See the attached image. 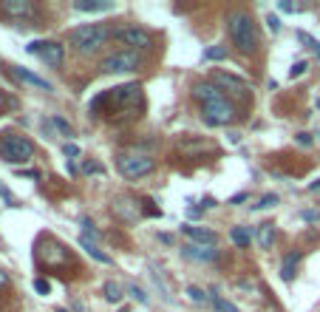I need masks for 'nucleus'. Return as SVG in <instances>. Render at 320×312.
Returning <instances> with one entry per match:
<instances>
[{
	"label": "nucleus",
	"mask_w": 320,
	"mask_h": 312,
	"mask_svg": "<svg viewBox=\"0 0 320 312\" xmlns=\"http://www.w3.org/2000/svg\"><path fill=\"white\" fill-rule=\"evenodd\" d=\"M193 97L201 103V116H204L207 125L218 128V125H232L235 122V108L216 82H195Z\"/></svg>",
	"instance_id": "obj_1"
},
{
	"label": "nucleus",
	"mask_w": 320,
	"mask_h": 312,
	"mask_svg": "<svg viewBox=\"0 0 320 312\" xmlns=\"http://www.w3.org/2000/svg\"><path fill=\"white\" fill-rule=\"evenodd\" d=\"M227 32L232 46L238 48L241 54H252L258 48V29H255V23H252V17L247 12H229Z\"/></svg>",
	"instance_id": "obj_2"
},
{
	"label": "nucleus",
	"mask_w": 320,
	"mask_h": 312,
	"mask_svg": "<svg viewBox=\"0 0 320 312\" xmlns=\"http://www.w3.org/2000/svg\"><path fill=\"white\" fill-rule=\"evenodd\" d=\"M114 37V29H108L102 23H88V26H80V29H71L68 32V43L80 54H94Z\"/></svg>",
	"instance_id": "obj_3"
},
{
	"label": "nucleus",
	"mask_w": 320,
	"mask_h": 312,
	"mask_svg": "<svg viewBox=\"0 0 320 312\" xmlns=\"http://www.w3.org/2000/svg\"><path fill=\"white\" fill-rule=\"evenodd\" d=\"M116 168H119V173L125 176V179H130V182H136V179H142V176H148L156 171V159L150 156V153H145V150H122L119 156H116Z\"/></svg>",
	"instance_id": "obj_4"
},
{
	"label": "nucleus",
	"mask_w": 320,
	"mask_h": 312,
	"mask_svg": "<svg viewBox=\"0 0 320 312\" xmlns=\"http://www.w3.org/2000/svg\"><path fill=\"white\" fill-rule=\"evenodd\" d=\"M0 156L12 165H26L34 156V142L20 134H3L0 139Z\"/></svg>",
	"instance_id": "obj_5"
},
{
	"label": "nucleus",
	"mask_w": 320,
	"mask_h": 312,
	"mask_svg": "<svg viewBox=\"0 0 320 312\" xmlns=\"http://www.w3.org/2000/svg\"><path fill=\"white\" fill-rule=\"evenodd\" d=\"M139 69H142V57H139V51H130V48L114 51L99 63L102 74H130V71H139Z\"/></svg>",
	"instance_id": "obj_6"
},
{
	"label": "nucleus",
	"mask_w": 320,
	"mask_h": 312,
	"mask_svg": "<svg viewBox=\"0 0 320 312\" xmlns=\"http://www.w3.org/2000/svg\"><path fill=\"white\" fill-rule=\"evenodd\" d=\"M114 40L122 43V46H130V51H150L153 48V37L150 32L139 29V26H122V29H114Z\"/></svg>",
	"instance_id": "obj_7"
},
{
	"label": "nucleus",
	"mask_w": 320,
	"mask_h": 312,
	"mask_svg": "<svg viewBox=\"0 0 320 312\" xmlns=\"http://www.w3.org/2000/svg\"><path fill=\"white\" fill-rule=\"evenodd\" d=\"M29 54H37V57L43 60L46 66L60 69V66H63V60H65V48L60 46V43H54V40H37V43H32V46H29Z\"/></svg>",
	"instance_id": "obj_8"
},
{
	"label": "nucleus",
	"mask_w": 320,
	"mask_h": 312,
	"mask_svg": "<svg viewBox=\"0 0 320 312\" xmlns=\"http://www.w3.org/2000/svg\"><path fill=\"white\" fill-rule=\"evenodd\" d=\"M182 255L190 258V261H198V264H210V261L218 258V250L216 247H204V244H184Z\"/></svg>",
	"instance_id": "obj_9"
},
{
	"label": "nucleus",
	"mask_w": 320,
	"mask_h": 312,
	"mask_svg": "<svg viewBox=\"0 0 320 312\" xmlns=\"http://www.w3.org/2000/svg\"><path fill=\"white\" fill-rule=\"evenodd\" d=\"M0 12L6 14V17H34V6H32V0H3L0 3Z\"/></svg>",
	"instance_id": "obj_10"
},
{
	"label": "nucleus",
	"mask_w": 320,
	"mask_h": 312,
	"mask_svg": "<svg viewBox=\"0 0 320 312\" xmlns=\"http://www.w3.org/2000/svg\"><path fill=\"white\" fill-rule=\"evenodd\" d=\"M184 230V236L187 239H193L195 244H204V247H216V242H218V236L213 230H207V227H195V224H184L182 227Z\"/></svg>",
	"instance_id": "obj_11"
},
{
	"label": "nucleus",
	"mask_w": 320,
	"mask_h": 312,
	"mask_svg": "<svg viewBox=\"0 0 320 312\" xmlns=\"http://www.w3.org/2000/svg\"><path fill=\"white\" fill-rule=\"evenodd\" d=\"M12 74H14V77H17L20 82L32 85V88H40V91H51V82H46L43 77H37V74H32V71H26V69H12Z\"/></svg>",
	"instance_id": "obj_12"
},
{
	"label": "nucleus",
	"mask_w": 320,
	"mask_h": 312,
	"mask_svg": "<svg viewBox=\"0 0 320 312\" xmlns=\"http://www.w3.org/2000/svg\"><path fill=\"white\" fill-rule=\"evenodd\" d=\"M46 247H48V253H40V255H43V261H46L48 267H57V264H63V261L68 258V253H65L57 242H51V239H48Z\"/></svg>",
	"instance_id": "obj_13"
},
{
	"label": "nucleus",
	"mask_w": 320,
	"mask_h": 312,
	"mask_svg": "<svg viewBox=\"0 0 320 312\" xmlns=\"http://www.w3.org/2000/svg\"><path fill=\"white\" fill-rule=\"evenodd\" d=\"M216 85H224V88H232L235 94H244L247 91V82L235 77V74H227V71H218L216 74Z\"/></svg>",
	"instance_id": "obj_14"
},
{
	"label": "nucleus",
	"mask_w": 320,
	"mask_h": 312,
	"mask_svg": "<svg viewBox=\"0 0 320 312\" xmlns=\"http://www.w3.org/2000/svg\"><path fill=\"white\" fill-rule=\"evenodd\" d=\"M74 9H77V12H111L114 3H111V0H77Z\"/></svg>",
	"instance_id": "obj_15"
},
{
	"label": "nucleus",
	"mask_w": 320,
	"mask_h": 312,
	"mask_svg": "<svg viewBox=\"0 0 320 312\" xmlns=\"http://www.w3.org/2000/svg\"><path fill=\"white\" fill-rule=\"evenodd\" d=\"M300 258H303V253H300V250L286 253L284 264H281V278H284V281H292V278H295V267H297V261H300Z\"/></svg>",
	"instance_id": "obj_16"
},
{
	"label": "nucleus",
	"mask_w": 320,
	"mask_h": 312,
	"mask_svg": "<svg viewBox=\"0 0 320 312\" xmlns=\"http://www.w3.org/2000/svg\"><path fill=\"white\" fill-rule=\"evenodd\" d=\"M80 247H82V250H85L88 255H91V258H96L99 264H111V255L102 253V250H99V247L91 242V239H85V236H82V239H80Z\"/></svg>",
	"instance_id": "obj_17"
},
{
	"label": "nucleus",
	"mask_w": 320,
	"mask_h": 312,
	"mask_svg": "<svg viewBox=\"0 0 320 312\" xmlns=\"http://www.w3.org/2000/svg\"><path fill=\"white\" fill-rule=\"evenodd\" d=\"M258 244H261V250H272V244H275V227L272 224H261V227H258Z\"/></svg>",
	"instance_id": "obj_18"
},
{
	"label": "nucleus",
	"mask_w": 320,
	"mask_h": 312,
	"mask_svg": "<svg viewBox=\"0 0 320 312\" xmlns=\"http://www.w3.org/2000/svg\"><path fill=\"white\" fill-rule=\"evenodd\" d=\"M229 239L235 242V247H250V242H252V233H250V227H232L229 230Z\"/></svg>",
	"instance_id": "obj_19"
},
{
	"label": "nucleus",
	"mask_w": 320,
	"mask_h": 312,
	"mask_svg": "<svg viewBox=\"0 0 320 312\" xmlns=\"http://www.w3.org/2000/svg\"><path fill=\"white\" fill-rule=\"evenodd\" d=\"M105 298L111 301V304H119V301L125 298V295H122V287H119V284H116V281H105Z\"/></svg>",
	"instance_id": "obj_20"
},
{
	"label": "nucleus",
	"mask_w": 320,
	"mask_h": 312,
	"mask_svg": "<svg viewBox=\"0 0 320 312\" xmlns=\"http://www.w3.org/2000/svg\"><path fill=\"white\" fill-rule=\"evenodd\" d=\"M210 304H213V307H216L218 312H238V307H235L232 301L221 298V295H213V298H210Z\"/></svg>",
	"instance_id": "obj_21"
},
{
	"label": "nucleus",
	"mask_w": 320,
	"mask_h": 312,
	"mask_svg": "<svg viewBox=\"0 0 320 312\" xmlns=\"http://www.w3.org/2000/svg\"><path fill=\"white\" fill-rule=\"evenodd\" d=\"M51 125L57 128L60 134H63V137H74V128H71V122H65V119H63V116H51Z\"/></svg>",
	"instance_id": "obj_22"
},
{
	"label": "nucleus",
	"mask_w": 320,
	"mask_h": 312,
	"mask_svg": "<svg viewBox=\"0 0 320 312\" xmlns=\"http://www.w3.org/2000/svg\"><path fill=\"white\" fill-rule=\"evenodd\" d=\"M297 40H300L306 48H312V51H320V43H318L312 35H309V32H297Z\"/></svg>",
	"instance_id": "obj_23"
},
{
	"label": "nucleus",
	"mask_w": 320,
	"mask_h": 312,
	"mask_svg": "<svg viewBox=\"0 0 320 312\" xmlns=\"http://www.w3.org/2000/svg\"><path fill=\"white\" fill-rule=\"evenodd\" d=\"M227 57V46H213L204 51V60H224Z\"/></svg>",
	"instance_id": "obj_24"
},
{
	"label": "nucleus",
	"mask_w": 320,
	"mask_h": 312,
	"mask_svg": "<svg viewBox=\"0 0 320 312\" xmlns=\"http://www.w3.org/2000/svg\"><path fill=\"white\" fill-rule=\"evenodd\" d=\"M275 205H278V196H275V193H266V196H263L258 205H252V208L255 210H269V208H275Z\"/></svg>",
	"instance_id": "obj_25"
},
{
	"label": "nucleus",
	"mask_w": 320,
	"mask_h": 312,
	"mask_svg": "<svg viewBox=\"0 0 320 312\" xmlns=\"http://www.w3.org/2000/svg\"><path fill=\"white\" fill-rule=\"evenodd\" d=\"M187 295H190V301H195V304H204V301H210L207 298V292L201 287H187Z\"/></svg>",
	"instance_id": "obj_26"
},
{
	"label": "nucleus",
	"mask_w": 320,
	"mask_h": 312,
	"mask_svg": "<svg viewBox=\"0 0 320 312\" xmlns=\"http://www.w3.org/2000/svg\"><path fill=\"white\" fill-rule=\"evenodd\" d=\"M63 153H65L68 159H77L82 150H80V145H77V142H65V145H63Z\"/></svg>",
	"instance_id": "obj_27"
},
{
	"label": "nucleus",
	"mask_w": 320,
	"mask_h": 312,
	"mask_svg": "<svg viewBox=\"0 0 320 312\" xmlns=\"http://www.w3.org/2000/svg\"><path fill=\"white\" fill-rule=\"evenodd\" d=\"M306 69H309V63H306V60H297L295 66L289 69V77L295 80V77H300V74H303V71H306Z\"/></svg>",
	"instance_id": "obj_28"
},
{
	"label": "nucleus",
	"mask_w": 320,
	"mask_h": 312,
	"mask_svg": "<svg viewBox=\"0 0 320 312\" xmlns=\"http://www.w3.org/2000/svg\"><path fill=\"white\" fill-rule=\"evenodd\" d=\"M128 292H130V295H133L139 304H148V295H145V289H139L136 284H130V287H128Z\"/></svg>",
	"instance_id": "obj_29"
},
{
	"label": "nucleus",
	"mask_w": 320,
	"mask_h": 312,
	"mask_svg": "<svg viewBox=\"0 0 320 312\" xmlns=\"http://www.w3.org/2000/svg\"><path fill=\"white\" fill-rule=\"evenodd\" d=\"M34 289L40 292V295H48V292H51V284H48L46 278H37V281H34Z\"/></svg>",
	"instance_id": "obj_30"
},
{
	"label": "nucleus",
	"mask_w": 320,
	"mask_h": 312,
	"mask_svg": "<svg viewBox=\"0 0 320 312\" xmlns=\"http://www.w3.org/2000/svg\"><path fill=\"white\" fill-rule=\"evenodd\" d=\"M266 26H269V32H272V35H278V32H281V20H278L275 14H266Z\"/></svg>",
	"instance_id": "obj_31"
},
{
	"label": "nucleus",
	"mask_w": 320,
	"mask_h": 312,
	"mask_svg": "<svg viewBox=\"0 0 320 312\" xmlns=\"http://www.w3.org/2000/svg\"><path fill=\"white\" fill-rule=\"evenodd\" d=\"M300 219L303 221H320V210H300Z\"/></svg>",
	"instance_id": "obj_32"
},
{
	"label": "nucleus",
	"mask_w": 320,
	"mask_h": 312,
	"mask_svg": "<svg viewBox=\"0 0 320 312\" xmlns=\"http://www.w3.org/2000/svg\"><path fill=\"white\" fill-rule=\"evenodd\" d=\"M82 227H85V239L91 236V239H99V230H94V224L88 219H82Z\"/></svg>",
	"instance_id": "obj_33"
},
{
	"label": "nucleus",
	"mask_w": 320,
	"mask_h": 312,
	"mask_svg": "<svg viewBox=\"0 0 320 312\" xmlns=\"http://www.w3.org/2000/svg\"><path fill=\"white\" fill-rule=\"evenodd\" d=\"M82 168H85V173H102V165H96V162H85Z\"/></svg>",
	"instance_id": "obj_34"
},
{
	"label": "nucleus",
	"mask_w": 320,
	"mask_h": 312,
	"mask_svg": "<svg viewBox=\"0 0 320 312\" xmlns=\"http://www.w3.org/2000/svg\"><path fill=\"white\" fill-rule=\"evenodd\" d=\"M297 145L309 148V145H312V134H297Z\"/></svg>",
	"instance_id": "obj_35"
},
{
	"label": "nucleus",
	"mask_w": 320,
	"mask_h": 312,
	"mask_svg": "<svg viewBox=\"0 0 320 312\" xmlns=\"http://www.w3.org/2000/svg\"><path fill=\"white\" fill-rule=\"evenodd\" d=\"M278 6H281V12H295V6H292V3H286V0H281Z\"/></svg>",
	"instance_id": "obj_36"
},
{
	"label": "nucleus",
	"mask_w": 320,
	"mask_h": 312,
	"mask_svg": "<svg viewBox=\"0 0 320 312\" xmlns=\"http://www.w3.org/2000/svg\"><path fill=\"white\" fill-rule=\"evenodd\" d=\"M244 199H247V193H238V196H232V199H229V205H241Z\"/></svg>",
	"instance_id": "obj_37"
},
{
	"label": "nucleus",
	"mask_w": 320,
	"mask_h": 312,
	"mask_svg": "<svg viewBox=\"0 0 320 312\" xmlns=\"http://www.w3.org/2000/svg\"><path fill=\"white\" fill-rule=\"evenodd\" d=\"M309 190H312V193H318V190H320V179H318V182H312V185H309Z\"/></svg>",
	"instance_id": "obj_38"
},
{
	"label": "nucleus",
	"mask_w": 320,
	"mask_h": 312,
	"mask_svg": "<svg viewBox=\"0 0 320 312\" xmlns=\"http://www.w3.org/2000/svg\"><path fill=\"white\" fill-rule=\"evenodd\" d=\"M3 284H9V276H6V273L0 270V287H3Z\"/></svg>",
	"instance_id": "obj_39"
},
{
	"label": "nucleus",
	"mask_w": 320,
	"mask_h": 312,
	"mask_svg": "<svg viewBox=\"0 0 320 312\" xmlns=\"http://www.w3.org/2000/svg\"><path fill=\"white\" fill-rule=\"evenodd\" d=\"M263 312H278V310H275V307H266V310H263Z\"/></svg>",
	"instance_id": "obj_40"
},
{
	"label": "nucleus",
	"mask_w": 320,
	"mask_h": 312,
	"mask_svg": "<svg viewBox=\"0 0 320 312\" xmlns=\"http://www.w3.org/2000/svg\"><path fill=\"white\" fill-rule=\"evenodd\" d=\"M119 312H128V307H122V310H119Z\"/></svg>",
	"instance_id": "obj_41"
},
{
	"label": "nucleus",
	"mask_w": 320,
	"mask_h": 312,
	"mask_svg": "<svg viewBox=\"0 0 320 312\" xmlns=\"http://www.w3.org/2000/svg\"><path fill=\"white\" fill-rule=\"evenodd\" d=\"M0 103H3V94H0Z\"/></svg>",
	"instance_id": "obj_42"
},
{
	"label": "nucleus",
	"mask_w": 320,
	"mask_h": 312,
	"mask_svg": "<svg viewBox=\"0 0 320 312\" xmlns=\"http://www.w3.org/2000/svg\"><path fill=\"white\" fill-rule=\"evenodd\" d=\"M318 108H320V100H318Z\"/></svg>",
	"instance_id": "obj_43"
},
{
	"label": "nucleus",
	"mask_w": 320,
	"mask_h": 312,
	"mask_svg": "<svg viewBox=\"0 0 320 312\" xmlns=\"http://www.w3.org/2000/svg\"><path fill=\"white\" fill-rule=\"evenodd\" d=\"M57 312H65V310H57Z\"/></svg>",
	"instance_id": "obj_44"
},
{
	"label": "nucleus",
	"mask_w": 320,
	"mask_h": 312,
	"mask_svg": "<svg viewBox=\"0 0 320 312\" xmlns=\"http://www.w3.org/2000/svg\"><path fill=\"white\" fill-rule=\"evenodd\" d=\"M318 137H320V134H318Z\"/></svg>",
	"instance_id": "obj_45"
}]
</instances>
